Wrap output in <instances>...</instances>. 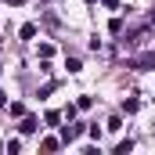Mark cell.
<instances>
[{"instance_id":"6da1fadb","label":"cell","mask_w":155,"mask_h":155,"mask_svg":"<svg viewBox=\"0 0 155 155\" xmlns=\"http://www.w3.org/2000/svg\"><path fill=\"white\" fill-rule=\"evenodd\" d=\"M105 4H108V7H112V4H116V0H105Z\"/></svg>"}]
</instances>
